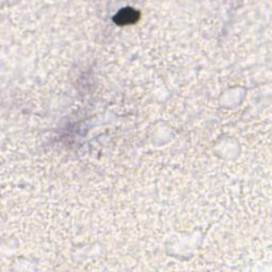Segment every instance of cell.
Here are the masks:
<instances>
[{
	"mask_svg": "<svg viewBox=\"0 0 272 272\" xmlns=\"http://www.w3.org/2000/svg\"><path fill=\"white\" fill-rule=\"evenodd\" d=\"M137 18L138 13L135 10L131 8H125L117 13V15L115 16V23L118 25H128L136 22Z\"/></svg>",
	"mask_w": 272,
	"mask_h": 272,
	"instance_id": "6da1fadb",
	"label": "cell"
}]
</instances>
